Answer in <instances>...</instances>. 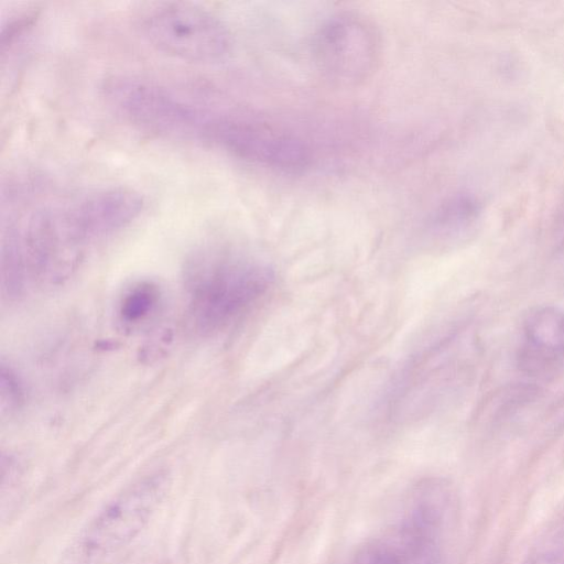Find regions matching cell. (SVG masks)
<instances>
[{
  "label": "cell",
  "instance_id": "obj_1",
  "mask_svg": "<svg viewBox=\"0 0 564 564\" xmlns=\"http://www.w3.org/2000/svg\"><path fill=\"white\" fill-rule=\"evenodd\" d=\"M273 281L272 270L260 262L207 250L196 253L186 270L193 328L202 335L224 329L258 303Z\"/></svg>",
  "mask_w": 564,
  "mask_h": 564
},
{
  "label": "cell",
  "instance_id": "obj_2",
  "mask_svg": "<svg viewBox=\"0 0 564 564\" xmlns=\"http://www.w3.org/2000/svg\"><path fill=\"white\" fill-rule=\"evenodd\" d=\"M170 486L169 474L158 471L117 494L76 538L68 564H100L129 545L148 525Z\"/></svg>",
  "mask_w": 564,
  "mask_h": 564
},
{
  "label": "cell",
  "instance_id": "obj_3",
  "mask_svg": "<svg viewBox=\"0 0 564 564\" xmlns=\"http://www.w3.org/2000/svg\"><path fill=\"white\" fill-rule=\"evenodd\" d=\"M382 42L373 23L361 14L338 13L314 35L312 53L322 76L339 87L365 83L377 70Z\"/></svg>",
  "mask_w": 564,
  "mask_h": 564
},
{
  "label": "cell",
  "instance_id": "obj_4",
  "mask_svg": "<svg viewBox=\"0 0 564 564\" xmlns=\"http://www.w3.org/2000/svg\"><path fill=\"white\" fill-rule=\"evenodd\" d=\"M200 141L267 167L297 172L311 163L304 141L290 132L249 117L210 110Z\"/></svg>",
  "mask_w": 564,
  "mask_h": 564
},
{
  "label": "cell",
  "instance_id": "obj_5",
  "mask_svg": "<svg viewBox=\"0 0 564 564\" xmlns=\"http://www.w3.org/2000/svg\"><path fill=\"white\" fill-rule=\"evenodd\" d=\"M106 101L123 120L163 137L194 140L202 107L152 82L113 77L104 86Z\"/></svg>",
  "mask_w": 564,
  "mask_h": 564
},
{
  "label": "cell",
  "instance_id": "obj_6",
  "mask_svg": "<svg viewBox=\"0 0 564 564\" xmlns=\"http://www.w3.org/2000/svg\"><path fill=\"white\" fill-rule=\"evenodd\" d=\"M142 30L158 51L189 62L218 61L231 46L226 25L209 11L188 2L156 8L143 20Z\"/></svg>",
  "mask_w": 564,
  "mask_h": 564
},
{
  "label": "cell",
  "instance_id": "obj_7",
  "mask_svg": "<svg viewBox=\"0 0 564 564\" xmlns=\"http://www.w3.org/2000/svg\"><path fill=\"white\" fill-rule=\"evenodd\" d=\"M143 208L142 196L128 187H110L87 195L63 216L76 245L112 234L134 220Z\"/></svg>",
  "mask_w": 564,
  "mask_h": 564
},
{
  "label": "cell",
  "instance_id": "obj_8",
  "mask_svg": "<svg viewBox=\"0 0 564 564\" xmlns=\"http://www.w3.org/2000/svg\"><path fill=\"white\" fill-rule=\"evenodd\" d=\"M524 366L546 369L564 361V307L536 306L522 323Z\"/></svg>",
  "mask_w": 564,
  "mask_h": 564
},
{
  "label": "cell",
  "instance_id": "obj_9",
  "mask_svg": "<svg viewBox=\"0 0 564 564\" xmlns=\"http://www.w3.org/2000/svg\"><path fill=\"white\" fill-rule=\"evenodd\" d=\"M482 206L473 194L458 193L446 198L432 215V227L446 235H459L479 220Z\"/></svg>",
  "mask_w": 564,
  "mask_h": 564
},
{
  "label": "cell",
  "instance_id": "obj_10",
  "mask_svg": "<svg viewBox=\"0 0 564 564\" xmlns=\"http://www.w3.org/2000/svg\"><path fill=\"white\" fill-rule=\"evenodd\" d=\"M159 289L151 282L134 284L121 299L119 314L126 323H137L147 317L159 302Z\"/></svg>",
  "mask_w": 564,
  "mask_h": 564
},
{
  "label": "cell",
  "instance_id": "obj_11",
  "mask_svg": "<svg viewBox=\"0 0 564 564\" xmlns=\"http://www.w3.org/2000/svg\"><path fill=\"white\" fill-rule=\"evenodd\" d=\"M23 402V390L15 372L2 364L1 366V409L4 414L17 411Z\"/></svg>",
  "mask_w": 564,
  "mask_h": 564
},
{
  "label": "cell",
  "instance_id": "obj_12",
  "mask_svg": "<svg viewBox=\"0 0 564 564\" xmlns=\"http://www.w3.org/2000/svg\"><path fill=\"white\" fill-rule=\"evenodd\" d=\"M528 564H564V534L554 536L539 549L529 558Z\"/></svg>",
  "mask_w": 564,
  "mask_h": 564
}]
</instances>
